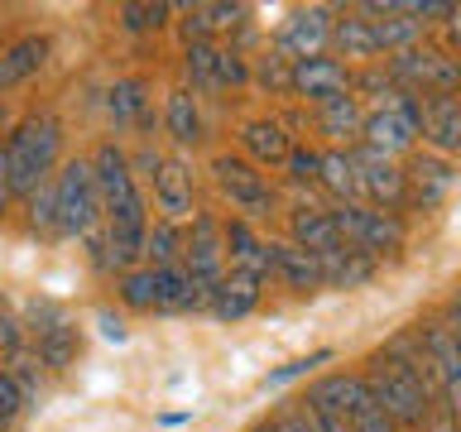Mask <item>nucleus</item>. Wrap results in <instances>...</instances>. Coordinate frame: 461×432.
<instances>
[{
    "label": "nucleus",
    "mask_w": 461,
    "mask_h": 432,
    "mask_svg": "<svg viewBox=\"0 0 461 432\" xmlns=\"http://www.w3.org/2000/svg\"><path fill=\"white\" fill-rule=\"evenodd\" d=\"M5 168H10V193L29 202L53 173L63 168V121L53 111L24 115L5 135Z\"/></svg>",
    "instance_id": "nucleus-1"
},
{
    "label": "nucleus",
    "mask_w": 461,
    "mask_h": 432,
    "mask_svg": "<svg viewBox=\"0 0 461 432\" xmlns=\"http://www.w3.org/2000/svg\"><path fill=\"white\" fill-rule=\"evenodd\" d=\"M303 403H312L317 413L337 418L346 432H399L394 418L380 409V399L370 394V384L360 380V374H322Z\"/></svg>",
    "instance_id": "nucleus-2"
},
{
    "label": "nucleus",
    "mask_w": 461,
    "mask_h": 432,
    "mask_svg": "<svg viewBox=\"0 0 461 432\" xmlns=\"http://www.w3.org/2000/svg\"><path fill=\"white\" fill-rule=\"evenodd\" d=\"M53 193H58V236L63 240H92L106 226L101 212V187L92 173V158H68L53 173Z\"/></svg>",
    "instance_id": "nucleus-3"
},
{
    "label": "nucleus",
    "mask_w": 461,
    "mask_h": 432,
    "mask_svg": "<svg viewBox=\"0 0 461 432\" xmlns=\"http://www.w3.org/2000/svg\"><path fill=\"white\" fill-rule=\"evenodd\" d=\"M360 380L370 384V394L380 399V409L394 418V428H428V413H432V394L428 384L409 374L399 360H389L384 351H375L360 370Z\"/></svg>",
    "instance_id": "nucleus-4"
},
{
    "label": "nucleus",
    "mask_w": 461,
    "mask_h": 432,
    "mask_svg": "<svg viewBox=\"0 0 461 432\" xmlns=\"http://www.w3.org/2000/svg\"><path fill=\"white\" fill-rule=\"evenodd\" d=\"M384 72L394 77L399 92H409V96H452V92H461L456 53L438 49V43H418V49H409V53H394L384 63Z\"/></svg>",
    "instance_id": "nucleus-5"
},
{
    "label": "nucleus",
    "mask_w": 461,
    "mask_h": 432,
    "mask_svg": "<svg viewBox=\"0 0 461 432\" xmlns=\"http://www.w3.org/2000/svg\"><path fill=\"white\" fill-rule=\"evenodd\" d=\"M212 178L221 187V197H230V207L240 212V221H265L274 212V187L269 178L259 173L250 158H236V154H216L212 158Z\"/></svg>",
    "instance_id": "nucleus-6"
},
{
    "label": "nucleus",
    "mask_w": 461,
    "mask_h": 432,
    "mask_svg": "<svg viewBox=\"0 0 461 432\" xmlns=\"http://www.w3.org/2000/svg\"><path fill=\"white\" fill-rule=\"evenodd\" d=\"M331 221H337V236L346 245L366 255H394L403 245V221L399 212H380V207H366V202H351V207H331Z\"/></svg>",
    "instance_id": "nucleus-7"
},
{
    "label": "nucleus",
    "mask_w": 461,
    "mask_h": 432,
    "mask_svg": "<svg viewBox=\"0 0 461 432\" xmlns=\"http://www.w3.org/2000/svg\"><path fill=\"white\" fill-rule=\"evenodd\" d=\"M183 274L207 293L226 279V226L212 212H193V226L183 230Z\"/></svg>",
    "instance_id": "nucleus-8"
},
{
    "label": "nucleus",
    "mask_w": 461,
    "mask_h": 432,
    "mask_svg": "<svg viewBox=\"0 0 461 432\" xmlns=\"http://www.w3.org/2000/svg\"><path fill=\"white\" fill-rule=\"evenodd\" d=\"M360 140H366V149L394 158V154H409L418 144V96H403L399 106H375L366 115V130H360Z\"/></svg>",
    "instance_id": "nucleus-9"
},
{
    "label": "nucleus",
    "mask_w": 461,
    "mask_h": 432,
    "mask_svg": "<svg viewBox=\"0 0 461 432\" xmlns=\"http://www.w3.org/2000/svg\"><path fill=\"white\" fill-rule=\"evenodd\" d=\"M418 140H423L438 158L461 154V92L418 96Z\"/></svg>",
    "instance_id": "nucleus-10"
},
{
    "label": "nucleus",
    "mask_w": 461,
    "mask_h": 432,
    "mask_svg": "<svg viewBox=\"0 0 461 432\" xmlns=\"http://www.w3.org/2000/svg\"><path fill=\"white\" fill-rule=\"evenodd\" d=\"M351 164H356V178H360V197L370 202V207H399L403 197H409V178H403V168L394 164V158L375 154V149H351Z\"/></svg>",
    "instance_id": "nucleus-11"
},
{
    "label": "nucleus",
    "mask_w": 461,
    "mask_h": 432,
    "mask_svg": "<svg viewBox=\"0 0 461 432\" xmlns=\"http://www.w3.org/2000/svg\"><path fill=\"white\" fill-rule=\"evenodd\" d=\"M331 24H337V14L327 5H308L298 10L294 20L279 29V39H274V49H279L288 63H303V58H322L331 49Z\"/></svg>",
    "instance_id": "nucleus-12"
},
{
    "label": "nucleus",
    "mask_w": 461,
    "mask_h": 432,
    "mask_svg": "<svg viewBox=\"0 0 461 432\" xmlns=\"http://www.w3.org/2000/svg\"><path fill=\"white\" fill-rule=\"evenodd\" d=\"M418 337H423L428 356H432V370H438L447 409L461 418V341L452 337V327H447L442 317H423V322H418Z\"/></svg>",
    "instance_id": "nucleus-13"
},
{
    "label": "nucleus",
    "mask_w": 461,
    "mask_h": 432,
    "mask_svg": "<svg viewBox=\"0 0 461 432\" xmlns=\"http://www.w3.org/2000/svg\"><path fill=\"white\" fill-rule=\"evenodd\" d=\"M294 92L308 96L312 106H322V101H337V96H351V68L341 63V58H303L294 63Z\"/></svg>",
    "instance_id": "nucleus-14"
},
{
    "label": "nucleus",
    "mask_w": 461,
    "mask_h": 432,
    "mask_svg": "<svg viewBox=\"0 0 461 432\" xmlns=\"http://www.w3.org/2000/svg\"><path fill=\"white\" fill-rule=\"evenodd\" d=\"M29 337H34V356H39V365H49L53 374H58V370H68L72 360H77V351H82L77 327H72L63 312H53V308H43L39 327H29Z\"/></svg>",
    "instance_id": "nucleus-15"
},
{
    "label": "nucleus",
    "mask_w": 461,
    "mask_h": 432,
    "mask_svg": "<svg viewBox=\"0 0 461 432\" xmlns=\"http://www.w3.org/2000/svg\"><path fill=\"white\" fill-rule=\"evenodd\" d=\"M226 269L230 274H245V279H259L265 284L269 279V240H259L255 236V226L250 221H226Z\"/></svg>",
    "instance_id": "nucleus-16"
},
{
    "label": "nucleus",
    "mask_w": 461,
    "mask_h": 432,
    "mask_svg": "<svg viewBox=\"0 0 461 432\" xmlns=\"http://www.w3.org/2000/svg\"><path fill=\"white\" fill-rule=\"evenodd\" d=\"M154 207L164 221H187L193 216V168L183 158H164L154 173Z\"/></svg>",
    "instance_id": "nucleus-17"
},
{
    "label": "nucleus",
    "mask_w": 461,
    "mask_h": 432,
    "mask_svg": "<svg viewBox=\"0 0 461 432\" xmlns=\"http://www.w3.org/2000/svg\"><path fill=\"white\" fill-rule=\"evenodd\" d=\"M240 144H245V154H250V164H255V168H279V164H288V154H294L288 125H284V121H274V115L245 121V125H240Z\"/></svg>",
    "instance_id": "nucleus-18"
},
{
    "label": "nucleus",
    "mask_w": 461,
    "mask_h": 432,
    "mask_svg": "<svg viewBox=\"0 0 461 432\" xmlns=\"http://www.w3.org/2000/svg\"><path fill=\"white\" fill-rule=\"evenodd\" d=\"M269 269L294 288V293H317L322 284V265H317L312 250H303L294 240H269Z\"/></svg>",
    "instance_id": "nucleus-19"
},
{
    "label": "nucleus",
    "mask_w": 461,
    "mask_h": 432,
    "mask_svg": "<svg viewBox=\"0 0 461 432\" xmlns=\"http://www.w3.org/2000/svg\"><path fill=\"white\" fill-rule=\"evenodd\" d=\"M403 178H409V197L418 207H438L447 197V187L456 183L452 173V158H438V154H418L409 168H403Z\"/></svg>",
    "instance_id": "nucleus-20"
},
{
    "label": "nucleus",
    "mask_w": 461,
    "mask_h": 432,
    "mask_svg": "<svg viewBox=\"0 0 461 432\" xmlns=\"http://www.w3.org/2000/svg\"><path fill=\"white\" fill-rule=\"evenodd\" d=\"M317 265H322V284H327V288H360V284L375 274V265H380V259L341 240V245H331V250L317 255Z\"/></svg>",
    "instance_id": "nucleus-21"
},
{
    "label": "nucleus",
    "mask_w": 461,
    "mask_h": 432,
    "mask_svg": "<svg viewBox=\"0 0 461 432\" xmlns=\"http://www.w3.org/2000/svg\"><path fill=\"white\" fill-rule=\"evenodd\" d=\"M331 49H337L346 63H375V58H380L375 24H370L360 10H341L337 24H331Z\"/></svg>",
    "instance_id": "nucleus-22"
},
{
    "label": "nucleus",
    "mask_w": 461,
    "mask_h": 432,
    "mask_svg": "<svg viewBox=\"0 0 461 432\" xmlns=\"http://www.w3.org/2000/svg\"><path fill=\"white\" fill-rule=\"evenodd\" d=\"M255 308H259V279H245V274H230V269L207 298V312L221 317V322H240V317H250Z\"/></svg>",
    "instance_id": "nucleus-23"
},
{
    "label": "nucleus",
    "mask_w": 461,
    "mask_h": 432,
    "mask_svg": "<svg viewBox=\"0 0 461 432\" xmlns=\"http://www.w3.org/2000/svg\"><path fill=\"white\" fill-rule=\"evenodd\" d=\"M43 63H49V39H43V34H24V39H14L10 49L0 53V92H10V86L29 82Z\"/></svg>",
    "instance_id": "nucleus-24"
},
{
    "label": "nucleus",
    "mask_w": 461,
    "mask_h": 432,
    "mask_svg": "<svg viewBox=\"0 0 461 432\" xmlns=\"http://www.w3.org/2000/svg\"><path fill=\"white\" fill-rule=\"evenodd\" d=\"M288 240L303 245V250H312V255L341 245L337 221H331V212H322V207H294V216H288Z\"/></svg>",
    "instance_id": "nucleus-25"
},
{
    "label": "nucleus",
    "mask_w": 461,
    "mask_h": 432,
    "mask_svg": "<svg viewBox=\"0 0 461 432\" xmlns=\"http://www.w3.org/2000/svg\"><path fill=\"white\" fill-rule=\"evenodd\" d=\"M375 24V43H380V53H409V49H418V43H423V34H428V24H418L409 10L399 5L394 0V10L389 14H380V20H370Z\"/></svg>",
    "instance_id": "nucleus-26"
},
{
    "label": "nucleus",
    "mask_w": 461,
    "mask_h": 432,
    "mask_svg": "<svg viewBox=\"0 0 461 432\" xmlns=\"http://www.w3.org/2000/svg\"><path fill=\"white\" fill-rule=\"evenodd\" d=\"M106 111L115 125H149V82L144 77H121L106 92Z\"/></svg>",
    "instance_id": "nucleus-27"
},
{
    "label": "nucleus",
    "mask_w": 461,
    "mask_h": 432,
    "mask_svg": "<svg viewBox=\"0 0 461 432\" xmlns=\"http://www.w3.org/2000/svg\"><path fill=\"white\" fill-rule=\"evenodd\" d=\"M317 187H327V193L337 197V207H351V202H360V178H356L351 149H322Z\"/></svg>",
    "instance_id": "nucleus-28"
},
{
    "label": "nucleus",
    "mask_w": 461,
    "mask_h": 432,
    "mask_svg": "<svg viewBox=\"0 0 461 432\" xmlns=\"http://www.w3.org/2000/svg\"><path fill=\"white\" fill-rule=\"evenodd\" d=\"M164 130L173 144H197L202 140V111H197V96L187 92V86H178V92H168L164 101Z\"/></svg>",
    "instance_id": "nucleus-29"
},
{
    "label": "nucleus",
    "mask_w": 461,
    "mask_h": 432,
    "mask_svg": "<svg viewBox=\"0 0 461 432\" xmlns=\"http://www.w3.org/2000/svg\"><path fill=\"white\" fill-rule=\"evenodd\" d=\"M144 269H183V226L178 221H149L144 236Z\"/></svg>",
    "instance_id": "nucleus-30"
},
{
    "label": "nucleus",
    "mask_w": 461,
    "mask_h": 432,
    "mask_svg": "<svg viewBox=\"0 0 461 432\" xmlns=\"http://www.w3.org/2000/svg\"><path fill=\"white\" fill-rule=\"evenodd\" d=\"M317 130L331 140H356L366 130V111H360V96H337L317 106Z\"/></svg>",
    "instance_id": "nucleus-31"
},
{
    "label": "nucleus",
    "mask_w": 461,
    "mask_h": 432,
    "mask_svg": "<svg viewBox=\"0 0 461 432\" xmlns=\"http://www.w3.org/2000/svg\"><path fill=\"white\" fill-rule=\"evenodd\" d=\"M279 432H346L337 418H327V413H317L312 403H303V399H294V403H284L279 413L269 418Z\"/></svg>",
    "instance_id": "nucleus-32"
},
{
    "label": "nucleus",
    "mask_w": 461,
    "mask_h": 432,
    "mask_svg": "<svg viewBox=\"0 0 461 432\" xmlns=\"http://www.w3.org/2000/svg\"><path fill=\"white\" fill-rule=\"evenodd\" d=\"M216 58H221L216 43H187L183 72H187V82H193V92H221V86H216Z\"/></svg>",
    "instance_id": "nucleus-33"
},
{
    "label": "nucleus",
    "mask_w": 461,
    "mask_h": 432,
    "mask_svg": "<svg viewBox=\"0 0 461 432\" xmlns=\"http://www.w3.org/2000/svg\"><path fill=\"white\" fill-rule=\"evenodd\" d=\"M24 212H29V230L43 240H53L58 236V193H53V183H43L34 197L24 202Z\"/></svg>",
    "instance_id": "nucleus-34"
},
{
    "label": "nucleus",
    "mask_w": 461,
    "mask_h": 432,
    "mask_svg": "<svg viewBox=\"0 0 461 432\" xmlns=\"http://www.w3.org/2000/svg\"><path fill=\"white\" fill-rule=\"evenodd\" d=\"M121 302L130 312H154V269H130L121 274Z\"/></svg>",
    "instance_id": "nucleus-35"
},
{
    "label": "nucleus",
    "mask_w": 461,
    "mask_h": 432,
    "mask_svg": "<svg viewBox=\"0 0 461 432\" xmlns=\"http://www.w3.org/2000/svg\"><path fill=\"white\" fill-rule=\"evenodd\" d=\"M168 5H158V0H154V5H149V0H125V5H121V24L130 29V34H144V29H164L168 24Z\"/></svg>",
    "instance_id": "nucleus-36"
},
{
    "label": "nucleus",
    "mask_w": 461,
    "mask_h": 432,
    "mask_svg": "<svg viewBox=\"0 0 461 432\" xmlns=\"http://www.w3.org/2000/svg\"><path fill=\"white\" fill-rule=\"evenodd\" d=\"M255 77L265 82V86H274V92H294V63H288L279 49H269L265 58H259Z\"/></svg>",
    "instance_id": "nucleus-37"
},
{
    "label": "nucleus",
    "mask_w": 461,
    "mask_h": 432,
    "mask_svg": "<svg viewBox=\"0 0 461 432\" xmlns=\"http://www.w3.org/2000/svg\"><path fill=\"white\" fill-rule=\"evenodd\" d=\"M288 178H294L298 187L308 183V187H317V168H322V149H308V144H294V154H288Z\"/></svg>",
    "instance_id": "nucleus-38"
},
{
    "label": "nucleus",
    "mask_w": 461,
    "mask_h": 432,
    "mask_svg": "<svg viewBox=\"0 0 461 432\" xmlns=\"http://www.w3.org/2000/svg\"><path fill=\"white\" fill-rule=\"evenodd\" d=\"M24 399H29V394H24V384L14 380L10 370H0V432H5V428L14 423V418H20Z\"/></svg>",
    "instance_id": "nucleus-39"
},
{
    "label": "nucleus",
    "mask_w": 461,
    "mask_h": 432,
    "mask_svg": "<svg viewBox=\"0 0 461 432\" xmlns=\"http://www.w3.org/2000/svg\"><path fill=\"white\" fill-rule=\"evenodd\" d=\"M245 82H250V63L236 49H221V58H216V86H245Z\"/></svg>",
    "instance_id": "nucleus-40"
},
{
    "label": "nucleus",
    "mask_w": 461,
    "mask_h": 432,
    "mask_svg": "<svg viewBox=\"0 0 461 432\" xmlns=\"http://www.w3.org/2000/svg\"><path fill=\"white\" fill-rule=\"evenodd\" d=\"M0 356H5V360L24 356V327L14 322V317H5V312H0Z\"/></svg>",
    "instance_id": "nucleus-41"
},
{
    "label": "nucleus",
    "mask_w": 461,
    "mask_h": 432,
    "mask_svg": "<svg viewBox=\"0 0 461 432\" xmlns=\"http://www.w3.org/2000/svg\"><path fill=\"white\" fill-rule=\"evenodd\" d=\"M327 360H331V351H312V356H303V360H294V365L274 370V374H269V389H279L284 380H298L303 370H312V365H327Z\"/></svg>",
    "instance_id": "nucleus-42"
},
{
    "label": "nucleus",
    "mask_w": 461,
    "mask_h": 432,
    "mask_svg": "<svg viewBox=\"0 0 461 432\" xmlns=\"http://www.w3.org/2000/svg\"><path fill=\"white\" fill-rule=\"evenodd\" d=\"M442 34H447V53L461 58V5H452V14H447V24H442Z\"/></svg>",
    "instance_id": "nucleus-43"
},
{
    "label": "nucleus",
    "mask_w": 461,
    "mask_h": 432,
    "mask_svg": "<svg viewBox=\"0 0 461 432\" xmlns=\"http://www.w3.org/2000/svg\"><path fill=\"white\" fill-rule=\"evenodd\" d=\"M10 202H14V193H10V168H5V144H0V216L10 212Z\"/></svg>",
    "instance_id": "nucleus-44"
},
{
    "label": "nucleus",
    "mask_w": 461,
    "mask_h": 432,
    "mask_svg": "<svg viewBox=\"0 0 461 432\" xmlns=\"http://www.w3.org/2000/svg\"><path fill=\"white\" fill-rule=\"evenodd\" d=\"M442 322H447V327H452V337L461 341V288H456V293H452V302H447V312H442Z\"/></svg>",
    "instance_id": "nucleus-45"
},
{
    "label": "nucleus",
    "mask_w": 461,
    "mask_h": 432,
    "mask_svg": "<svg viewBox=\"0 0 461 432\" xmlns=\"http://www.w3.org/2000/svg\"><path fill=\"white\" fill-rule=\"evenodd\" d=\"M96 322H101V331H106V337H111V341H121V337H125V327H121V317H111V312H101V317H96Z\"/></svg>",
    "instance_id": "nucleus-46"
},
{
    "label": "nucleus",
    "mask_w": 461,
    "mask_h": 432,
    "mask_svg": "<svg viewBox=\"0 0 461 432\" xmlns=\"http://www.w3.org/2000/svg\"><path fill=\"white\" fill-rule=\"evenodd\" d=\"M255 432H279V428H274V423H259V428H255Z\"/></svg>",
    "instance_id": "nucleus-47"
},
{
    "label": "nucleus",
    "mask_w": 461,
    "mask_h": 432,
    "mask_svg": "<svg viewBox=\"0 0 461 432\" xmlns=\"http://www.w3.org/2000/svg\"><path fill=\"white\" fill-rule=\"evenodd\" d=\"M456 63H461V58H456Z\"/></svg>",
    "instance_id": "nucleus-48"
}]
</instances>
